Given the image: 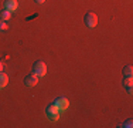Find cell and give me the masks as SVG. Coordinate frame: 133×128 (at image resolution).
Masks as SVG:
<instances>
[{
    "label": "cell",
    "mask_w": 133,
    "mask_h": 128,
    "mask_svg": "<svg viewBox=\"0 0 133 128\" xmlns=\"http://www.w3.org/2000/svg\"><path fill=\"white\" fill-rule=\"evenodd\" d=\"M37 83H38V77H37L36 74H30V75H27L26 78H24V84L27 85V87H34V85H37Z\"/></svg>",
    "instance_id": "5"
},
{
    "label": "cell",
    "mask_w": 133,
    "mask_h": 128,
    "mask_svg": "<svg viewBox=\"0 0 133 128\" xmlns=\"http://www.w3.org/2000/svg\"><path fill=\"white\" fill-rule=\"evenodd\" d=\"M59 113H61V111L58 110V107H57L55 104H50L48 107H47V110H45L47 117H48L50 120H52V121L58 120V118H59Z\"/></svg>",
    "instance_id": "2"
},
{
    "label": "cell",
    "mask_w": 133,
    "mask_h": 128,
    "mask_svg": "<svg viewBox=\"0 0 133 128\" xmlns=\"http://www.w3.org/2000/svg\"><path fill=\"white\" fill-rule=\"evenodd\" d=\"M85 24H87V27L89 28H94L95 26L98 24V16L95 14L94 11H88L87 14H85V19H84Z\"/></svg>",
    "instance_id": "3"
},
{
    "label": "cell",
    "mask_w": 133,
    "mask_h": 128,
    "mask_svg": "<svg viewBox=\"0 0 133 128\" xmlns=\"http://www.w3.org/2000/svg\"><path fill=\"white\" fill-rule=\"evenodd\" d=\"M6 28H7V24H6V21L0 19V30H6Z\"/></svg>",
    "instance_id": "12"
},
{
    "label": "cell",
    "mask_w": 133,
    "mask_h": 128,
    "mask_svg": "<svg viewBox=\"0 0 133 128\" xmlns=\"http://www.w3.org/2000/svg\"><path fill=\"white\" fill-rule=\"evenodd\" d=\"M132 75H133V67L132 66L123 67V77H132Z\"/></svg>",
    "instance_id": "10"
},
{
    "label": "cell",
    "mask_w": 133,
    "mask_h": 128,
    "mask_svg": "<svg viewBox=\"0 0 133 128\" xmlns=\"http://www.w3.org/2000/svg\"><path fill=\"white\" fill-rule=\"evenodd\" d=\"M123 87L128 90V92H132V88H133V80H132V77H125V78H123Z\"/></svg>",
    "instance_id": "7"
},
{
    "label": "cell",
    "mask_w": 133,
    "mask_h": 128,
    "mask_svg": "<svg viewBox=\"0 0 133 128\" xmlns=\"http://www.w3.org/2000/svg\"><path fill=\"white\" fill-rule=\"evenodd\" d=\"M54 104L58 107L59 111H65V110H68V107H69V102L65 97H58L55 101H54Z\"/></svg>",
    "instance_id": "4"
},
{
    "label": "cell",
    "mask_w": 133,
    "mask_h": 128,
    "mask_svg": "<svg viewBox=\"0 0 133 128\" xmlns=\"http://www.w3.org/2000/svg\"><path fill=\"white\" fill-rule=\"evenodd\" d=\"M17 7H18L17 0H6V2H4V9H6V10H9V11L17 10Z\"/></svg>",
    "instance_id": "6"
},
{
    "label": "cell",
    "mask_w": 133,
    "mask_h": 128,
    "mask_svg": "<svg viewBox=\"0 0 133 128\" xmlns=\"http://www.w3.org/2000/svg\"><path fill=\"white\" fill-rule=\"evenodd\" d=\"M4 70V64H3V61L0 60V71H3Z\"/></svg>",
    "instance_id": "13"
},
{
    "label": "cell",
    "mask_w": 133,
    "mask_h": 128,
    "mask_svg": "<svg viewBox=\"0 0 133 128\" xmlns=\"http://www.w3.org/2000/svg\"><path fill=\"white\" fill-rule=\"evenodd\" d=\"M132 124H133V121L132 120H128V121H126V123L125 124H122V125H120V127H126V128H132L133 125H132Z\"/></svg>",
    "instance_id": "11"
},
{
    "label": "cell",
    "mask_w": 133,
    "mask_h": 128,
    "mask_svg": "<svg viewBox=\"0 0 133 128\" xmlns=\"http://www.w3.org/2000/svg\"><path fill=\"white\" fill-rule=\"evenodd\" d=\"M33 73L36 74L38 78H41V77H44L47 74V66L44 61H36L33 66Z\"/></svg>",
    "instance_id": "1"
},
{
    "label": "cell",
    "mask_w": 133,
    "mask_h": 128,
    "mask_svg": "<svg viewBox=\"0 0 133 128\" xmlns=\"http://www.w3.org/2000/svg\"><path fill=\"white\" fill-rule=\"evenodd\" d=\"M7 83H9V75L4 74L3 71H0V90L4 88L7 85Z\"/></svg>",
    "instance_id": "8"
},
{
    "label": "cell",
    "mask_w": 133,
    "mask_h": 128,
    "mask_svg": "<svg viewBox=\"0 0 133 128\" xmlns=\"http://www.w3.org/2000/svg\"><path fill=\"white\" fill-rule=\"evenodd\" d=\"M36 2H37V3H44L45 0H36Z\"/></svg>",
    "instance_id": "14"
},
{
    "label": "cell",
    "mask_w": 133,
    "mask_h": 128,
    "mask_svg": "<svg viewBox=\"0 0 133 128\" xmlns=\"http://www.w3.org/2000/svg\"><path fill=\"white\" fill-rule=\"evenodd\" d=\"M11 17V11H9V10H6V9H3L2 11H0V19L2 20H4V21H7Z\"/></svg>",
    "instance_id": "9"
}]
</instances>
